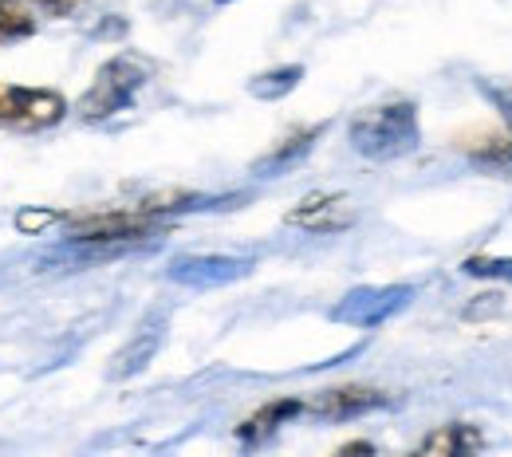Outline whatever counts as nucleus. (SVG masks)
Masks as SVG:
<instances>
[{"mask_svg": "<svg viewBox=\"0 0 512 457\" xmlns=\"http://www.w3.org/2000/svg\"><path fill=\"white\" fill-rule=\"evenodd\" d=\"M351 146L363 158H375V162H390V158L410 154L418 146V111H414V103H383V107H371V111L355 115Z\"/></svg>", "mask_w": 512, "mask_h": 457, "instance_id": "f257e3e1", "label": "nucleus"}, {"mask_svg": "<svg viewBox=\"0 0 512 457\" xmlns=\"http://www.w3.org/2000/svg\"><path fill=\"white\" fill-rule=\"evenodd\" d=\"M146 83V67L130 56H119L111 64L99 67L95 83L87 87V95L79 99V119L87 123H99V119H111L119 115L123 107H130V99L138 95V87Z\"/></svg>", "mask_w": 512, "mask_h": 457, "instance_id": "f03ea898", "label": "nucleus"}, {"mask_svg": "<svg viewBox=\"0 0 512 457\" xmlns=\"http://www.w3.org/2000/svg\"><path fill=\"white\" fill-rule=\"evenodd\" d=\"M158 217L146 213V209H103V213H83V217H71V241H83V245H130V241H142L150 233H158Z\"/></svg>", "mask_w": 512, "mask_h": 457, "instance_id": "7ed1b4c3", "label": "nucleus"}, {"mask_svg": "<svg viewBox=\"0 0 512 457\" xmlns=\"http://www.w3.org/2000/svg\"><path fill=\"white\" fill-rule=\"evenodd\" d=\"M64 115H67V103L60 91H44V87H4V83H0V127L44 131V127H56Z\"/></svg>", "mask_w": 512, "mask_h": 457, "instance_id": "20e7f679", "label": "nucleus"}, {"mask_svg": "<svg viewBox=\"0 0 512 457\" xmlns=\"http://www.w3.org/2000/svg\"><path fill=\"white\" fill-rule=\"evenodd\" d=\"M406 300H410V288H359V292H351V296L331 312V320L355 324V327H375V324H383L386 316H394Z\"/></svg>", "mask_w": 512, "mask_h": 457, "instance_id": "39448f33", "label": "nucleus"}, {"mask_svg": "<svg viewBox=\"0 0 512 457\" xmlns=\"http://www.w3.org/2000/svg\"><path fill=\"white\" fill-rule=\"evenodd\" d=\"M351 221H355V205L347 194H312L288 213V225L308 233H339Z\"/></svg>", "mask_w": 512, "mask_h": 457, "instance_id": "423d86ee", "label": "nucleus"}, {"mask_svg": "<svg viewBox=\"0 0 512 457\" xmlns=\"http://www.w3.org/2000/svg\"><path fill=\"white\" fill-rule=\"evenodd\" d=\"M245 272H249V261H233V257H182L170 264V280L186 288H217Z\"/></svg>", "mask_w": 512, "mask_h": 457, "instance_id": "0eeeda50", "label": "nucleus"}, {"mask_svg": "<svg viewBox=\"0 0 512 457\" xmlns=\"http://www.w3.org/2000/svg\"><path fill=\"white\" fill-rule=\"evenodd\" d=\"M375 406H386L383 391H371V387H339V391H323L308 410L323 414V418H355V414H367Z\"/></svg>", "mask_w": 512, "mask_h": 457, "instance_id": "6e6552de", "label": "nucleus"}, {"mask_svg": "<svg viewBox=\"0 0 512 457\" xmlns=\"http://www.w3.org/2000/svg\"><path fill=\"white\" fill-rule=\"evenodd\" d=\"M477 450H481V434H477L473 426H461V422L434 430V434H430V438L418 446V454H434V457L477 454Z\"/></svg>", "mask_w": 512, "mask_h": 457, "instance_id": "1a4fd4ad", "label": "nucleus"}, {"mask_svg": "<svg viewBox=\"0 0 512 457\" xmlns=\"http://www.w3.org/2000/svg\"><path fill=\"white\" fill-rule=\"evenodd\" d=\"M304 410H308V406L296 402V398H276V402L260 406L253 418L241 426V438H245V442H260V438H268L280 422H288V418H296V414H304Z\"/></svg>", "mask_w": 512, "mask_h": 457, "instance_id": "9d476101", "label": "nucleus"}, {"mask_svg": "<svg viewBox=\"0 0 512 457\" xmlns=\"http://www.w3.org/2000/svg\"><path fill=\"white\" fill-rule=\"evenodd\" d=\"M320 134H323V127H308V131L288 134V138H284V142H280V146H276L268 158H260V162H256V170H260V174H272V170L292 166L300 154H308V150H312V142H316Z\"/></svg>", "mask_w": 512, "mask_h": 457, "instance_id": "9b49d317", "label": "nucleus"}, {"mask_svg": "<svg viewBox=\"0 0 512 457\" xmlns=\"http://www.w3.org/2000/svg\"><path fill=\"white\" fill-rule=\"evenodd\" d=\"M158 339H162V331L158 327H146V331H138V339H130L127 351H119L115 355V379H123V375H134L138 367H146L150 363V355H154V347H158Z\"/></svg>", "mask_w": 512, "mask_h": 457, "instance_id": "f8f14e48", "label": "nucleus"}, {"mask_svg": "<svg viewBox=\"0 0 512 457\" xmlns=\"http://www.w3.org/2000/svg\"><path fill=\"white\" fill-rule=\"evenodd\" d=\"M36 32V16L24 0H0V44L24 40Z\"/></svg>", "mask_w": 512, "mask_h": 457, "instance_id": "ddd939ff", "label": "nucleus"}, {"mask_svg": "<svg viewBox=\"0 0 512 457\" xmlns=\"http://www.w3.org/2000/svg\"><path fill=\"white\" fill-rule=\"evenodd\" d=\"M300 67H280V71H268V75H260L253 79V95L256 99H280V95H288L296 83H300Z\"/></svg>", "mask_w": 512, "mask_h": 457, "instance_id": "4468645a", "label": "nucleus"}, {"mask_svg": "<svg viewBox=\"0 0 512 457\" xmlns=\"http://www.w3.org/2000/svg\"><path fill=\"white\" fill-rule=\"evenodd\" d=\"M56 221H60V213H52V209H20L16 213V229L20 233H40V229H48Z\"/></svg>", "mask_w": 512, "mask_h": 457, "instance_id": "2eb2a0df", "label": "nucleus"}, {"mask_svg": "<svg viewBox=\"0 0 512 457\" xmlns=\"http://www.w3.org/2000/svg\"><path fill=\"white\" fill-rule=\"evenodd\" d=\"M465 272H473V276H512V261H485V257H477V261L465 264Z\"/></svg>", "mask_w": 512, "mask_h": 457, "instance_id": "dca6fc26", "label": "nucleus"}, {"mask_svg": "<svg viewBox=\"0 0 512 457\" xmlns=\"http://www.w3.org/2000/svg\"><path fill=\"white\" fill-rule=\"evenodd\" d=\"M36 4H40L48 16H71V12H75L83 0H36Z\"/></svg>", "mask_w": 512, "mask_h": 457, "instance_id": "f3484780", "label": "nucleus"}, {"mask_svg": "<svg viewBox=\"0 0 512 457\" xmlns=\"http://www.w3.org/2000/svg\"><path fill=\"white\" fill-rule=\"evenodd\" d=\"M375 446L371 442H351V446H343V454H371Z\"/></svg>", "mask_w": 512, "mask_h": 457, "instance_id": "a211bd4d", "label": "nucleus"}, {"mask_svg": "<svg viewBox=\"0 0 512 457\" xmlns=\"http://www.w3.org/2000/svg\"><path fill=\"white\" fill-rule=\"evenodd\" d=\"M217 4H229V0H217Z\"/></svg>", "mask_w": 512, "mask_h": 457, "instance_id": "6ab92c4d", "label": "nucleus"}]
</instances>
